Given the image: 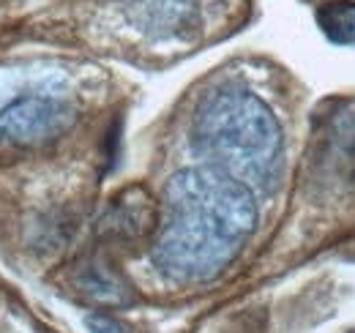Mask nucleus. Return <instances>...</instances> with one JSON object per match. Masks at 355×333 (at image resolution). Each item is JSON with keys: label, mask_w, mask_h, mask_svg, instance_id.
<instances>
[{"label": "nucleus", "mask_w": 355, "mask_h": 333, "mask_svg": "<svg viewBox=\"0 0 355 333\" xmlns=\"http://www.w3.org/2000/svg\"><path fill=\"white\" fill-rule=\"evenodd\" d=\"M320 28L325 36L336 44H353L355 42V3L350 0H336L320 8L317 14Z\"/></svg>", "instance_id": "obj_8"}, {"label": "nucleus", "mask_w": 355, "mask_h": 333, "mask_svg": "<svg viewBox=\"0 0 355 333\" xmlns=\"http://www.w3.org/2000/svg\"><path fill=\"white\" fill-rule=\"evenodd\" d=\"M77 123V107L58 93H25L0 110V145L36 148Z\"/></svg>", "instance_id": "obj_3"}, {"label": "nucleus", "mask_w": 355, "mask_h": 333, "mask_svg": "<svg viewBox=\"0 0 355 333\" xmlns=\"http://www.w3.org/2000/svg\"><path fill=\"white\" fill-rule=\"evenodd\" d=\"M137 191L123 194V200H118L110 216L104 219V230L118 235V238H134V235H142L145 230H150L153 224V208H150V200H145V194L139 191V197L134 200Z\"/></svg>", "instance_id": "obj_6"}, {"label": "nucleus", "mask_w": 355, "mask_h": 333, "mask_svg": "<svg viewBox=\"0 0 355 333\" xmlns=\"http://www.w3.org/2000/svg\"><path fill=\"white\" fill-rule=\"evenodd\" d=\"M126 19L150 39H178L197 25L200 0H126Z\"/></svg>", "instance_id": "obj_5"}, {"label": "nucleus", "mask_w": 355, "mask_h": 333, "mask_svg": "<svg viewBox=\"0 0 355 333\" xmlns=\"http://www.w3.org/2000/svg\"><path fill=\"white\" fill-rule=\"evenodd\" d=\"M191 148L243 186L270 189L282 172V126L266 101L241 85L208 90L191 115Z\"/></svg>", "instance_id": "obj_2"}, {"label": "nucleus", "mask_w": 355, "mask_h": 333, "mask_svg": "<svg viewBox=\"0 0 355 333\" xmlns=\"http://www.w3.org/2000/svg\"><path fill=\"white\" fill-rule=\"evenodd\" d=\"M314 180L336 194H355V107L334 115L314 148Z\"/></svg>", "instance_id": "obj_4"}, {"label": "nucleus", "mask_w": 355, "mask_h": 333, "mask_svg": "<svg viewBox=\"0 0 355 333\" xmlns=\"http://www.w3.org/2000/svg\"><path fill=\"white\" fill-rule=\"evenodd\" d=\"M85 328L90 333H132L123 323H118L110 314H88L85 317Z\"/></svg>", "instance_id": "obj_9"}, {"label": "nucleus", "mask_w": 355, "mask_h": 333, "mask_svg": "<svg viewBox=\"0 0 355 333\" xmlns=\"http://www.w3.org/2000/svg\"><path fill=\"white\" fill-rule=\"evenodd\" d=\"M80 290L96 303H110V306L126 303V287L101 265H88L80 273Z\"/></svg>", "instance_id": "obj_7"}, {"label": "nucleus", "mask_w": 355, "mask_h": 333, "mask_svg": "<svg viewBox=\"0 0 355 333\" xmlns=\"http://www.w3.org/2000/svg\"><path fill=\"white\" fill-rule=\"evenodd\" d=\"M254 227L249 186L214 166L180 169L164 186L153 265L180 284L211 282L243 251Z\"/></svg>", "instance_id": "obj_1"}]
</instances>
